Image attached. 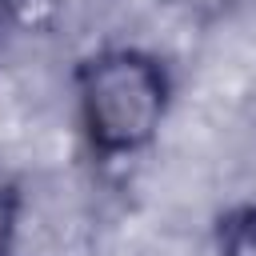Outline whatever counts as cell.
<instances>
[{"label": "cell", "mask_w": 256, "mask_h": 256, "mask_svg": "<svg viewBox=\"0 0 256 256\" xmlns=\"http://www.w3.org/2000/svg\"><path fill=\"white\" fill-rule=\"evenodd\" d=\"M80 120L100 156L144 148L168 108V76L160 60L136 48H112L80 64Z\"/></svg>", "instance_id": "1"}, {"label": "cell", "mask_w": 256, "mask_h": 256, "mask_svg": "<svg viewBox=\"0 0 256 256\" xmlns=\"http://www.w3.org/2000/svg\"><path fill=\"white\" fill-rule=\"evenodd\" d=\"M220 256H256V204H244L220 220Z\"/></svg>", "instance_id": "2"}, {"label": "cell", "mask_w": 256, "mask_h": 256, "mask_svg": "<svg viewBox=\"0 0 256 256\" xmlns=\"http://www.w3.org/2000/svg\"><path fill=\"white\" fill-rule=\"evenodd\" d=\"M16 208H20L16 192H12V188H0V256H8V248H12V236H16Z\"/></svg>", "instance_id": "3"}, {"label": "cell", "mask_w": 256, "mask_h": 256, "mask_svg": "<svg viewBox=\"0 0 256 256\" xmlns=\"http://www.w3.org/2000/svg\"><path fill=\"white\" fill-rule=\"evenodd\" d=\"M8 4H12V0H0V28H4V20H8Z\"/></svg>", "instance_id": "4"}]
</instances>
